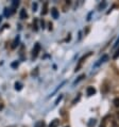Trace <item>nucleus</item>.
Instances as JSON below:
<instances>
[{
	"mask_svg": "<svg viewBox=\"0 0 119 127\" xmlns=\"http://www.w3.org/2000/svg\"><path fill=\"white\" fill-rule=\"evenodd\" d=\"M51 14H52V17L53 18H59V11L55 8H53V9H51Z\"/></svg>",
	"mask_w": 119,
	"mask_h": 127,
	"instance_id": "nucleus-6",
	"label": "nucleus"
},
{
	"mask_svg": "<svg viewBox=\"0 0 119 127\" xmlns=\"http://www.w3.org/2000/svg\"><path fill=\"white\" fill-rule=\"evenodd\" d=\"M116 126V121H115L113 115H105L101 122L100 127H115Z\"/></svg>",
	"mask_w": 119,
	"mask_h": 127,
	"instance_id": "nucleus-1",
	"label": "nucleus"
},
{
	"mask_svg": "<svg viewBox=\"0 0 119 127\" xmlns=\"http://www.w3.org/2000/svg\"><path fill=\"white\" fill-rule=\"evenodd\" d=\"M36 9H37V3H34V4H33V11L35 12Z\"/></svg>",
	"mask_w": 119,
	"mask_h": 127,
	"instance_id": "nucleus-21",
	"label": "nucleus"
},
{
	"mask_svg": "<svg viewBox=\"0 0 119 127\" xmlns=\"http://www.w3.org/2000/svg\"><path fill=\"white\" fill-rule=\"evenodd\" d=\"M90 56H92V52H87L86 55H84L83 57H82L81 59L79 60V62H78V65L76 66V69H75L76 72H78V70H80V69H81V67H82V66H83V64H84V62H85V61H86V59L88 58V57H90Z\"/></svg>",
	"mask_w": 119,
	"mask_h": 127,
	"instance_id": "nucleus-2",
	"label": "nucleus"
},
{
	"mask_svg": "<svg viewBox=\"0 0 119 127\" xmlns=\"http://www.w3.org/2000/svg\"><path fill=\"white\" fill-rule=\"evenodd\" d=\"M107 60H108V56H107V55H103V56H102V58H100V59H99V61H98L96 64H95V67L99 66L100 64H102V63H104V62H106Z\"/></svg>",
	"mask_w": 119,
	"mask_h": 127,
	"instance_id": "nucleus-4",
	"label": "nucleus"
},
{
	"mask_svg": "<svg viewBox=\"0 0 119 127\" xmlns=\"http://www.w3.org/2000/svg\"><path fill=\"white\" fill-rule=\"evenodd\" d=\"M18 66V62H14L12 63V67H17Z\"/></svg>",
	"mask_w": 119,
	"mask_h": 127,
	"instance_id": "nucleus-20",
	"label": "nucleus"
},
{
	"mask_svg": "<svg viewBox=\"0 0 119 127\" xmlns=\"http://www.w3.org/2000/svg\"><path fill=\"white\" fill-rule=\"evenodd\" d=\"M113 103H114V106H115V107H119V97L115 98Z\"/></svg>",
	"mask_w": 119,
	"mask_h": 127,
	"instance_id": "nucleus-14",
	"label": "nucleus"
},
{
	"mask_svg": "<svg viewBox=\"0 0 119 127\" xmlns=\"http://www.w3.org/2000/svg\"><path fill=\"white\" fill-rule=\"evenodd\" d=\"M106 6V2H102V3H100L99 4V10H102V9H104Z\"/></svg>",
	"mask_w": 119,
	"mask_h": 127,
	"instance_id": "nucleus-17",
	"label": "nucleus"
},
{
	"mask_svg": "<svg viewBox=\"0 0 119 127\" xmlns=\"http://www.w3.org/2000/svg\"><path fill=\"white\" fill-rule=\"evenodd\" d=\"M11 9H4V15L5 16H10L12 14V11H10Z\"/></svg>",
	"mask_w": 119,
	"mask_h": 127,
	"instance_id": "nucleus-13",
	"label": "nucleus"
},
{
	"mask_svg": "<svg viewBox=\"0 0 119 127\" xmlns=\"http://www.w3.org/2000/svg\"><path fill=\"white\" fill-rule=\"evenodd\" d=\"M27 16H28V14L26 12V10H21V11H20V18L24 19V18H27Z\"/></svg>",
	"mask_w": 119,
	"mask_h": 127,
	"instance_id": "nucleus-10",
	"label": "nucleus"
},
{
	"mask_svg": "<svg viewBox=\"0 0 119 127\" xmlns=\"http://www.w3.org/2000/svg\"><path fill=\"white\" fill-rule=\"evenodd\" d=\"M84 77H85V75H84V74H83V75H81V76H80V77H79V78H78V79H77V80L75 81V83H73V84H76V83H78V82H79V81H81V80H82V79L84 78Z\"/></svg>",
	"mask_w": 119,
	"mask_h": 127,
	"instance_id": "nucleus-15",
	"label": "nucleus"
},
{
	"mask_svg": "<svg viewBox=\"0 0 119 127\" xmlns=\"http://www.w3.org/2000/svg\"><path fill=\"white\" fill-rule=\"evenodd\" d=\"M40 45L38 43H36L35 46H34V48H33V50H32V58L33 59L36 58L38 56V54H40Z\"/></svg>",
	"mask_w": 119,
	"mask_h": 127,
	"instance_id": "nucleus-3",
	"label": "nucleus"
},
{
	"mask_svg": "<svg viewBox=\"0 0 119 127\" xmlns=\"http://www.w3.org/2000/svg\"><path fill=\"white\" fill-rule=\"evenodd\" d=\"M61 99H62V95H60V97H59L58 99H57V101H55V105H58V103H59V101L61 100Z\"/></svg>",
	"mask_w": 119,
	"mask_h": 127,
	"instance_id": "nucleus-23",
	"label": "nucleus"
},
{
	"mask_svg": "<svg viewBox=\"0 0 119 127\" xmlns=\"http://www.w3.org/2000/svg\"><path fill=\"white\" fill-rule=\"evenodd\" d=\"M119 57V49H117V51H116V54H115L114 55V57H113V59H115V60H116L117 58Z\"/></svg>",
	"mask_w": 119,
	"mask_h": 127,
	"instance_id": "nucleus-19",
	"label": "nucleus"
},
{
	"mask_svg": "<svg viewBox=\"0 0 119 127\" xmlns=\"http://www.w3.org/2000/svg\"><path fill=\"white\" fill-rule=\"evenodd\" d=\"M0 23H1V17H0Z\"/></svg>",
	"mask_w": 119,
	"mask_h": 127,
	"instance_id": "nucleus-26",
	"label": "nucleus"
},
{
	"mask_svg": "<svg viewBox=\"0 0 119 127\" xmlns=\"http://www.w3.org/2000/svg\"><path fill=\"white\" fill-rule=\"evenodd\" d=\"M0 109H3V101L1 98H0Z\"/></svg>",
	"mask_w": 119,
	"mask_h": 127,
	"instance_id": "nucleus-22",
	"label": "nucleus"
},
{
	"mask_svg": "<svg viewBox=\"0 0 119 127\" xmlns=\"http://www.w3.org/2000/svg\"><path fill=\"white\" fill-rule=\"evenodd\" d=\"M9 127H15V126H9Z\"/></svg>",
	"mask_w": 119,
	"mask_h": 127,
	"instance_id": "nucleus-27",
	"label": "nucleus"
},
{
	"mask_svg": "<svg viewBox=\"0 0 119 127\" xmlns=\"http://www.w3.org/2000/svg\"><path fill=\"white\" fill-rule=\"evenodd\" d=\"M18 41H19V37L17 36L16 37V40L14 41V43H13V45H12V48H15L16 47V45H17V43H18Z\"/></svg>",
	"mask_w": 119,
	"mask_h": 127,
	"instance_id": "nucleus-16",
	"label": "nucleus"
},
{
	"mask_svg": "<svg viewBox=\"0 0 119 127\" xmlns=\"http://www.w3.org/2000/svg\"><path fill=\"white\" fill-rule=\"evenodd\" d=\"M66 127H69V126H66Z\"/></svg>",
	"mask_w": 119,
	"mask_h": 127,
	"instance_id": "nucleus-28",
	"label": "nucleus"
},
{
	"mask_svg": "<svg viewBox=\"0 0 119 127\" xmlns=\"http://www.w3.org/2000/svg\"><path fill=\"white\" fill-rule=\"evenodd\" d=\"M117 116H118V119H119V111L117 112Z\"/></svg>",
	"mask_w": 119,
	"mask_h": 127,
	"instance_id": "nucleus-25",
	"label": "nucleus"
},
{
	"mask_svg": "<svg viewBox=\"0 0 119 127\" xmlns=\"http://www.w3.org/2000/svg\"><path fill=\"white\" fill-rule=\"evenodd\" d=\"M15 89L17 90V91H20L22 89V84L20 83V82H16L15 83Z\"/></svg>",
	"mask_w": 119,
	"mask_h": 127,
	"instance_id": "nucleus-12",
	"label": "nucleus"
},
{
	"mask_svg": "<svg viewBox=\"0 0 119 127\" xmlns=\"http://www.w3.org/2000/svg\"><path fill=\"white\" fill-rule=\"evenodd\" d=\"M59 125H60V121L58 119H55L53 121H51V123L49 124V127H58Z\"/></svg>",
	"mask_w": 119,
	"mask_h": 127,
	"instance_id": "nucleus-7",
	"label": "nucleus"
},
{
	"mask_svg": "<svg viewBox=\"0 0 119 127\" xmlns=\"http://www.w3.org/2000/svg\"><path fill=\"white\" fill-rule=\"evenodd\" d=\"M48 13V2H45L44 3V8L41 10V15H46Z\"/></svg>",
	"mask_w": 119,
	"mask_h": 127,
	"instance_id": "nucleus-8",
	"label": "nucleus"
},
{
	"mask_svg": "<svg viewBox=\"0 0 119 127\" xmlns=\"http://www.w3.org/2000/svg\"><path fill=\"white\" fill-rule=\"evenodd\" d=\"M86 92H87V95H88V96H93V95L96 94V89L94 87H88L86 90Z\"/></svg>",
	"mask_w": 119,
	"mask_h": 127,
	"instance_id": "nucleus-5",
	"label": "nucleus"
},
{
	"mask_svg": "<svg viewBox=\"0 0 119 127\" xmlns=\"http://www.w3.org/2000/svg\"><path fill=\"white\" fill-rule=\"evenodd\" d=\"M95 125H96V120H95V119L89 120V122H88V127H94Z\"/></svg>",
	"mask_w": 119,
	"mask_h": 127,
	"instance_id": "nucleus-11",
	"label": "nucleus"
},
{
	"mask_svg": "<svg viewBox=\"0 0 119 127\" xmlns=\"http://www.w3.org/2000/svg\"><path fill=\"white\" fill-rule=\"evenodd\" d=\"M18 5H19V1H17V0H13V2H12V12L13 13L15 12V9Z\"/></svg>",
	"mask_w": 119,
	"mask_h": 127,
	"instance_id": "nucleus-9",
	"label": "nucleus"
},
{
	"mask_svg": "<svg viewBox=\"0 0 119 127\" xmlns=\"http://www.w3.org/2000/svg\"><path fill=\"white\" fill-rule=\"evenodd\" d=\"M45 126V123L44 122H38L37 124L35 125V127H44Z\"/></svg>",
	"mask_w": 119,
	"mask_h": 127,
	"instance_id": "nucleus-18",
	"label": "nucleus"
},
{
	"mask_svg": "<svg viewBox=\"0 0 119 127\" xmlns=\"http://www.w3.org/2000/svg\"><path fill=\"white\" fill-rule=\"evenodd\" d=\"M118 44H119V37H118V40L116 41V43H115V45H114V48H115V47H117V46H118Z\"/></svg>",
	"mask_w": 119,
	"mask_h": 127,
	"instance_id": "nucleus-24",
	"label": "nucleus"
}]
</instances>
